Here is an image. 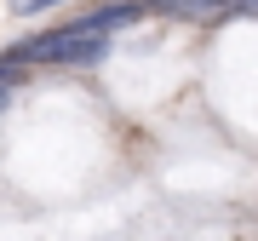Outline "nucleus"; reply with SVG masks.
<instances>
[{
    "label": "nucleus",
    "mask_w": 258,
    "mask_h": 241,
    "mask_svg": "<svg viewBox=\"0 0 258 241\" xmlns=\"http://www.w3.org/2000/svg\"><path fill=\"white\" fill-rule=\"evenodd\" d=\"M103 57H109V35L63 23V29H46V35L12 46L6 64H69V69H86V64H103Z\"/></svg>",
    "instance_id": "1"
},
{
    "label": "nucleus",
    "mask_w": 258,
    "mask_h": 241,
    "mask_svg": "<svg viewBox=\"0 0 258 241\" xmlns=\"http://www.w3.org/2000/svg\"><path fill=\"white\" fill-rule=\"evenodd\" d=\"M138 18H144V0H115V6H98V12H86V18H75V23L98 29V35H115V29H126Z\"/></svg>",
    "instance_id": "2"
},
{
    "label": "nucleus",
    "mask_w": 258,
    "mask_h": 241,
    "mask_svg": "<svg viewBox=\"0 0 258 241\" xmlns=\"http://www.w3.org/2000/svg\"><path fill=\"white\" fill-rule=\"evenodd\" d=\"M224 6L230 0H155V12L184 18V23H212V18H224Z\"/></svg>",
    "instance_id": "3"
},
{
    "label": "nucleus",
    "mask_w": 258,
    "mask_h": 241,
    "mask_svg": "<svg viewBox=\"0 0 258 241\" xmlns=\"http://www.w3.org/2000/svg\"><path fill=\"white\" fill-rule=\"evenodd\" d=\"M12 6H18L23 18H35V12H46V6H57V0H12Z\"/></svg>",
    "instance_id": "4"
},
{
    "label": "nucleus",
    "mask_w": 258,
    "mask_h": 241,
    "mask_svg": "<svg viewBox=\"0 0 258 241\" xmlns=\"http://www.w3.org/2000/svg\"><path fill=\"white\" fill-rule=\"evenodd\" d=\"M6 75H12V64H6V57H0V81H6Z\"/></svg>",
    "instance_id": "5"
},
{
    "label": "nucleus",
    "mask_w": 258,
    "mask_h": 241,
    "mask_svg": "<svg viewBox=\"0 0 258 241\" xmlns=\"http://www.w3.org/2000/svg\"><path fill=\"white\" fill-rule=\"evenodd\" d=\"M0 103H6V81H0Z\"/></svg>",
    "instance_id": "6"
}]
</instances>
